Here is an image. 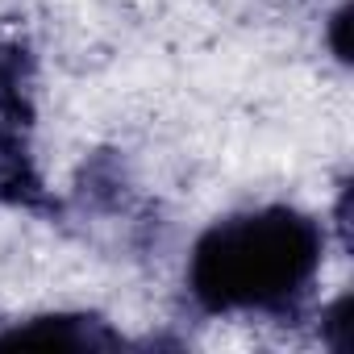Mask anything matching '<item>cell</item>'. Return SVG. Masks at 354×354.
<instances>
[{
    "label": "cell",
    "instance_id": "1",
    "mask_svg": "<svg viewBox=\"0 0 354 354\" xmlns=\"http://www.w3.org/2000/svg\"><path fill=\"white\" fill-rule=\"evenodd\" d=\"M321 263V230L292 213L267 209L213 225L192 254V292L205 308H283L304 292Z\"/></svg>",
    "mask_w": 354,
    "mask_h": 354
},
{
    "label": "cell",
    "instance_id": "2",
    "mask_svg": "<svg viewBox=\"0 0 354 354\" xmlns=\"http://www.w3.org/2000/svg\"><path fill=\"white\" fill-rule=\"evenodd\" d=\"M9 346H109L113 337L92 329L84 317H42L34 329H17L9 337H0Z\"/></svg>",
    "mask_w": 354,
    "mask_h": 354
},
{
    "label": "cell",
    "instance_id": "3",
    "mask_svg": "<svg viewBox=\"0 0 354 354\" xmlns=\"http://www.w3.org/2000/svg\"><path fill=\"white\" fill-rule=\"evenodd\" d=\"M346 26H350V13L342 9V13L333 17V50H337V59H350V42H346Z\"/></svg>",
    "mask_w": 354,
    "mask_h": 354
}]
</instances>
